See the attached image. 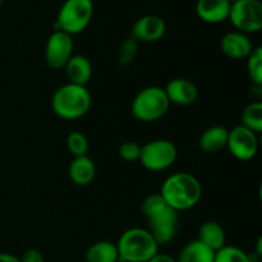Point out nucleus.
Segmentation results:
<instances>
[{
	"label": "nucleus",
	"mask_w": 262,
	"mask_h": 262,
	"mask_svg": "<svg viewBox=\"0 0 262 262\" xmlns=\"http://www.w3.org/2000/svg\"><path fill=\"white\" fill-rule=\"evenodd\" d=\"M247 73L255 86H262V48H255L247 58Z\"/></svg>",
	"instance_id": "nucleus-23"
},
{
	"label": "nucleus",
	"mask_w": 262,
	"mask_h": 262,
	"mask_svg": "<svg viewBox=\"0 0 262 262\" xmlns=\"http://www.w3.org/2000/svg\"><path fill=\"white\" fill-rule=\"evenodd\" d=\"M67 147L74 158L87 155V151L90 148L89 138L86 137L84 133L79 132V130H73L67 137Z\"/></svg>",
	"instance_id": "nucleus-24"
},
{
	"label": "nucleus",
	"mask_w": 262,
	"mask_h": 262,
	"mask_svg": "<svg viewBox=\"0 0 262 262\" xmlns=\"http://www.w3.org/2000/svg\"><path fill=\"white\" fill-rule=\"evenodd\" d=\"M177 158L178 148L169 140L160 138L141 146L140 161L150 171H161L170 168Z\"/></svg>",
	"instance_id": "nucleus-7"
},
{
	"label": "nucleus",
	"mask_w": 262,
	"mask_h": 262,
	"mask_svg": "<svg viewBox=\"0 0 262 262\" xmlns=\"http://www.w3.org/2000/svg\"><path fill=\"white\" fill-rule=\"evenodd\" d=\"M92 97L87 87L67 83L59 87L51 97V107L61 119L74 120L84 117L90 112Z\"/></svg>",
	"instance_id": "nucleus-3"
},
{
	"label": "nucleus",
	"mask_w": 262,
	"mask_h": 262,
	"mask_svg": "<svg viewBox=\"0 0 262 262\" xmlns=\"http://www.w3.org/2000/svg\"><path fill=\"white\" fill-rule=\"evenodd\" d=\"M118 152H119V156L123 160L133 163V161L140 160L141 146L137 142H133V141H127V142H123L119 146Z\"/></svg>",
	"instance_id": "nucleus-26"
},
{
	"label": "nucleus",
	"mask_w": 262,
	"mask_h": 262,
	"mask_svg": "<svg viewBox=\"0 0 262 262\" xmlns=\"http://www.w3.org/2000/svg\"><path fill=\"white\" fill-rule=\"evenodd\" d=\"M69 83L84 86L91 81L92 64L84 55H73L64 67Z\"/></svg>",
	"instance_id": "nucleus-16"
},
{
	"label": "nucleus",
	"mask_w": 262,
	"mask_h": 262,
	"mask_svg": "<svg viewBox=\"0 0 262 262\" xmlns=\"http://www.w3.org/2000/svg\"><path fill=\"white\" fill-rule=\"evenodd\" d=\"M164 201L177 212L192 209L202 197V186L191 173L181 171L169 176L160 191Z\"/></svg>",
	"instance_id": "nucleus-2"
},
{
	"label": "nucleus",
	"mask_w": 262,
	"mask_h": 262,
	"mask_svg": "<svg viewBox=\"0 0 262 262\" xmlns=\"http://www.w3.org/2000/svg\"><path fill=\"white\" fill-rule=\"evenodd\" d=\"M73 37L63 31L54 30L45 46V60L50 68L61 69L73 56Z\"/></svg>",
	"instance_id": "nucleus-9"
},
{
	"label": "nucleus",
	"mask_w": 262,
	"mask_h": 262,
	"mask_svg": "<svg viewBox=\"0 0 262 262\" xmlns=\"http://www.w3.org/2000/svg\"><path fill=\"white\" fill-rule=\"evenodd\" d=\"M119 262H148L159 253L158 242L148 229L129 228L115 243Z\"/></svg>",
	"instance_id": "nucleus-4"
},
{
	"label": "nucleus",
	"mask_w": 262,
	"mask_h": 262,
	"mask_svg": "<svg viewBox=\"0 0 262 262\" xmlns=\"http://www.w3.org/2000/svg\"><path fill=\"white\" fill-rule=\"evenodd\" d=\"M215 251L205 246L199 239L187 243L179 252L177 262H214Z\"/></svg>",
	"instance_id": "nucleus-19"
},
{
	"label": "nucleus",
	"mask_w": 262,
	"mask_h": 262,
	"mask_svg": "<svg viewBox=\"0 0 262 262\" xmlns=\"http://www.w3.org/2000/svg\"><path fill=\"white\" fill-rule=\"evenodd\" d=\"M164 90L169 102L179 106H188L199 99V89L191 79L174 78Z\"/></svg>",
	"instance_id": "nucleus-12"
},
{
	"label": "nucleus",
	"mask_w": 262,
	"mask_h": 262,
	"mask_svg": "<svg viewBox=\"0 0 262 262\" xmlns=\"http://www.w3.org/2000/svg\"><path fill=\"white\" fill-rule=\"evenodd\" d=\"M138 54V42L132 37H128L120 43L118 50V61L120 66L127 67L135 61Z\"/></svg>",
	"instance_id": "nucleus-25"
},
{
	"label": "nucleus",
	"mask_w": 262,
	"mask_h": 262,
	"mask_svg": "<svg viewBox=\"0 0 262 262\" xmlns=\"http://www.w3.org/2000/svg\"><path fill=\"white\" fill-rule=\"evenodd\" d=\"M143 216L148 224V232L159 246L166 245L176 238L178 232V212L171 209L160 193H152L142 204Z\"/></svg>",
	"instance_id": "nucleus-1"
},
{
	"label": "nucleus",
	"mask_w": 262,
	"mask_h": 262,
	"mask_svg": "<svg viewBox=\"0 0 262 262\" xmlns=\"http://www.w3.org/2000/svg\"><path fill=\"white\" fill-rule=\"evenodd\" d=\"M229 129L224 125H212L201 135L199 141L200 148L206 154H216L227 147Z\"/></svg>",
	"instance_id": "nucleus-17"
},
{
	"label": "nucleus",
	"mask_w": 262,
	"mask_h": 262,
	"mask_svg": "<svg viewBox=\"0 0 262 262\" xmlns=\"http://www.w3.org/2000/svg\"><path fill=\"white\" fill-rule=\"evenodd\" d=\"M169 106L170 102L165 90L159 86H150L136 95L132 101V114L140 122H156L168 113Z\"/></svg>",
	"instance_id": "nucleus-5"
},
{
	"label": "nucleus",
	"mask_w": 262,
	"mask_h": 262,
	"mask_svg": "<svg viewBox=\"0 0 262 262\" xmlns=\"http://www.w3.org/2000/svg\"><path fill=\"white\" fill-rule=\"evenodd\" d=\"M68 176L76 186H89L96 176V166H95L94 160L87 155L77 156L69 165Z\"/></svg>",
	"instance_id": "nucleus-15"
},
{
	"label": "nucleus",
	"mask_w": 262,
	"mask_h": 262,
	"mask_svg": "<svg viewBox=\"0 0 262 262\" xmlns=\"http://www.w3.org/2000/svg\"><path fill=\"white\" fill-rule=\"evenodd\" d=\"M214 262H253V260L242 248L227 245L215 252Z\"/></svg>",
	"instance_id": "nucleus-22"
},
{
	"label": "nucleus",
	"mask_w": 262,
	"mask_h": 262,
	"mask_svg": "<svg viewBox=\"0 0 262 262\" xmlns=\"http://www.w3.org/2000/svg\"><path fill=\"white\" fill-rule=\"evenodd\" d=\"M2 3H3V0H0V8H2Z\"/></svg>",
	"instance_id": "nucleus-31"
},
{
	"label": "nucleus",
	"mask_w": 262,
	"mask_h": 262,
	"mask_svg": "<svg viewBox=\"0 0 262 262\" xmlns=\"http://www.w3.org/2000/svg\"><path fill=\"white\" fill-rule=\"evenodd\" d=\"M19 260L20 262H45L43 255L36 248H30V250L26 251Z\"/></svg>",
	"instance_id": "nucleus-27"
},
{
	"label": "nucleus",
	"mask_w": 262,
	"mask_h": 262,
	"mask_svg": "<svg viewBox=\"0 0 262 262\" xmlns=\"http://www.w3.org/2000/svg\"><path fill=\"white\" fill-rule=\"evenodd\" d=\"M220 49L228 58L246 59L255 48H253L252 41L246 33L239 32V31H232V32L225 33L222 37Z\"/></svg>",
	"instance_id": "nucleus-13"
},
{
	"label": "nucleus",
	"mask_w": 262,
	"mask_h": 262,
	"mask_svg": "<svg viewBox=\"0 0 262 262\" xmlns=\"http://www.w3.org/2000/svg\"><path fill=\"white\" fill-rule=\"evenodd\" d=\"M228 2L230 3V4H232V3H234V2H237V0H228Z\"/></svg>",
	"instance_id": "nucleus-30"
},
{
	"label": "nucleus",
	"mask_w": 262,
	"mask_h": 262,
	"mask_svg": "<svg viewBox=\"0 0 262 262\" xmlns=\"http://www.w3.org/2000/svg\"><path fill=\"white\" fill-rule=\"evenodd\" d=\"M166 32V23L161 17L147 14L138 18L132 26L130 37L140 42H156L161 40Z\"/></svg>",
	"instance_id": "nucleus-11"
},
{
	"label": "nucleus",
	"mask_w": 262,
	"mask_h": 262,
	"mask_svg": "<svg viewBox=\"0 0 262 262\" xmlns=\"http://www.w3.org/2000/svg\"><path fill=\"white\" fill-rule=\"evenodd\" d=\"M94 15L92 0H66L59 9L55 30L68 35H78L89 27Z\"/></svg>",
	"instance_id": "nucleus-6"
},
{
	"label": "nucleus",
	"mask_w": 262,
	"mask_h": 262,
	"mask_svg": "<svg viewBox=\"0 0 262 262\" xmlns=\"http://www.w3.org/2000/svg\"><path fill=\"white\" fill-rule=\"evenodd\" d=\"M227 148L238 160L248 161L256 156L258 151L257 133L243 125H237L229 130Z\"/></svg>",
	"instance_id": "nucleus-10"
},
{
	"label": "nucleus",
	"mask_w": 262,
	"mask_h": 262,
	"mask_svg": "<svg viewBox=\"0 0 262 262\" xmlns=\"http://www.w3.org/2000/svg\"><path fill=\"white\" fill-rule=\"evenodd\" d=\"M87 262H118L117 245L109 241H99L90 246L86 251Z\"/></svg>",
	"instance_id": "nucleus-20"
},
{
	"label": "nucleus",
	"mask_w": 262,
	"mask_h": 262,
	"mask_svg": "<svg viewBox=\"0 0 262 262\" xmlns=\"http://www.w3.org/2000/svg\"><path fill=\"white\" fill-rule=\"evenodd\" d=\"M230 5L228 0H197L196 14L204 22L216 25L229 18Z\"/></svg>",
	"instance_id": "nucleus-14"
},
{
	"label": "nucleus",
	"mask_w": 262,
	"mask_h": 262,
	"mask_svg": "<svg viewBox=\"0 0 262 262\" xmlns=\"http://www.w3.org/2000/svg\"><path fill=\"white\" fill-rule=\"evenodd\" d=\"M241 125L255 133L262 130V102L255 101L248 104L241 115Z\"/></svg>",
	"instance_id": "nucleus-21"
},
{
	"label": "nucleus",
	"mask_w": 262,
	"mask_h": 262,
	"mask_svg": "<svg viewBox=\"0 0 262 262\" xmlns=\"http://www.w3.org/2000/svg\"><path fill=\"white\" fill-rule=\"evenodd\" d=\"M197 239L215 252L227 246V235H225L224 229L219 223L211 222V220L205 222L200 227Z\"/></svg>",
	"instance_id": "nucleus-18"
},
{
	"label": "nucleus",
	"mask_w": 262,
	"mask_h": 262,
	"mask_svg": "<svg viewBox=\"0 0 262 262\" xmlns=\"http://www.w3.org/2000/svg\"><path fill=\"white\" fill-rule=\"evenodd\" d=\"M148 262H177V260L171 256L166 255V253H158Z\"/></svg>",
	"instance_id": "nucleus-28"
},
{
	"label": "nucleus",
	"mask_w": 262,
	"mask_h": 262,
	"mask_svg": "<svg viewBox=\"0 0 262 262\" xmlns=\"http://www.w3.org/2000/svg\"><path fill=\"white\" fill-rule=\"evenodd\" d=\"M0 262H20L19 257L12 255V253L0 252Z\"/></svg>",
	"instance_id": "nucleus-29"
},
{
	"label": "nucleus",
	"mask_w": 262,
	"mask_h": 262,
	"mask_svg": "<svg viewBox=\"0 0 262 262\" xmlns=\"http://www.w3.org/2000/svg\"><path fill=\"white\" fill-rule=\"evenodd\" d=\"M235 30L256 33L262 28V3L260 0H237L230 5L229 18Z\"/></svg>",
	"instance_id": "nucleus-8"
}]
</instances>
